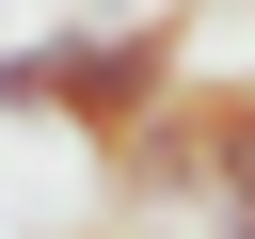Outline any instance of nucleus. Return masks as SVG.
Masks as SVG:
<instances>
[{
    "instance_id": "1",
    "label": "nucleus",
    "mask_w": 255,
    "mask_h": 239,
    "mask_svg": "<svg viewBox=\"0 0 255 239\" xmlns=\"http://www.w3.org/2000/svg\"><path fill=\"white\" fill-rule=\"evenodd\" d=\"M159 96H175V32H48V112L96 159H128L159 127Z\"/></svg>"
},
{
    "instance_id": "2",
    "label": "nucleus",
    "mask_w": 255,
    "mask_h": 239,
    "mask_svg": "<svg viewBox=\"0 0 255 239\" xmlns=\"http://www.w3.org/2000/svg\"><path fill=\"white\" fill-rule=\"evenodd\" d=\"M223 239H255V207H223Z\"/></svg>"
}]
</instances>
